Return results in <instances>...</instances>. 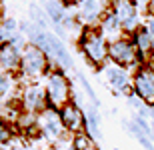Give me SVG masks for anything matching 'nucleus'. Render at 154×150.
<instances>
[{"mask_svg":"<svg viewBox=\"0 0 154 150\" xmlns=\"http://www.w3.org/2000/svg\"><path fill=\"white\" fill-rule=\"evenodd\" d=\"M50 64L52 60L44 50H40L32 42H26L20 52V68H18L16 76H20V80L36 82L38 78L50 72Z\"/></svg>","mask_w":154,"mask_h":150,"instance_id":"obj_1","label":"nucleus"},{"mask_svg":"<svg viewBox=\"0 0 154 150\" xmlns=\"http://www.w3.org/2000/svg\"><path fill=\"white\" fill-rule=\"evenodd\" d=\"M78 48L90 66L100 68L108 62V38L100 28H84L78 36Z\"/></svg>","mask_w":154,"mask_h":150,"instance_id":"obj_2","label":"nucleus"},{"mask_svg":"<svg viewBox=\"0 0 154 150\" xmlns=\"http://www.w3.org/2000/svg\"><path fill=\"white\" fill-rule=\"evenodd\" d=\"M44 90L50 108L60 110L64 104L72 100V82L62 68H52L44 76Z\"/></svg>","mask_w":154,"mask_h":150,"instance_id":"obj_3","label":"nucleus"},{"mask_svg":"<svg viewBox=\"0 0 154 150\" xmlns=\"http://www.w3.org/2000/svg\"><path fill=\"white\" fill-rule=\"evenodd\" d=\"M108 60L112 64L124 66L128 70L142 66V58H140V52H138L136 44L132 42L130 36H126V34L108 42Z\"/></svg>","mask_w":154,"mask_h":150,"instance_id":"obj_4","label":"nucleus"},{"mask_svg":"<svg viewBox=\"0 0 154 150\" xmlns=\"http://www.w3.org/2000/svg\"><path fill=\"white\" fill-rule=\"evenodd\" d=\"M112 0H80L74 6V16L82 28H98L102 18L110 12Z\"/></svg>","mask_w":154,"mask_h":150,"instance_id":"obj_5","label":"nucleus"},{"mask_svg":"<svg viewBox=\"0 0 154 150\" xmlns=\"http://www.w3.org/2000/svg\"><path fill=\"white\" fill-rule=\"evenodd\" d=\"M110 12L122 24V30H124L126 36H132L142 26V20L138 16V6H136L134 0H112Z\"/></svg>","mask_w":154,"mask_h":150,"instance_id":"obj_6","label":"nucleus"},{"mask_svg":"<svg viewBox=\"0 0 154 150\" xmlns=\"http://www.w3.org/2000/svg\"><path fill=\"white\" fill-rule=\"evenodd\" d=\"M20 106H22L24 112H32V114H40L42 110L48 108L44 84L26 82L24 88L20 90Z\"/></svg>","mask_w":154,"mask_h":150,"instance_id":"obj_7","label":"nucleus"},{"mask_svg":"<svg viewBox=\"0 0 154 150\" xmlns=\"http://www.w3.org/2000/svg\"><path fill=\"white\" fill-rule=\"evenodd\" d=\"M132 92L144 104L154 106V68L150 66H138L132 76Z\"/></svg>","mask_w":154,"mask_h":150,"instance_id":"obj_8","label":"nucleus"},{"mask_svg":"<svg viewBox=\"0 0 154 150\" xmlns=\"http://www.w3.org/2000/svg\"><path fill=\"white\" fill-rule=\"evenodd\" d=\"M38 128H40V134L50 138L52 142H60V140H64V134H68L62 124L60 112L56 108H50V106L38 114Z\"/></svg>","mask_w":154,"mask_h":150,"instance_id":"obj_9","label":"nucleus"},{"mask_svg":"<svg viewBox=\"0 0 154 150\" xmlns=\"http://www.w3.org/2000/svg\"><path fill=\"white\" fill-rule=\"evenodd\" d=\"M58 112H60L62 124H64V128H66L68 134H78V132H84L86 130L84 110L80 108V104H76L74 100H70L68 104H64Z\"/></svg>","mask_w":154,"mask_h":150,"instance_id":"obj_10","label":"nucleus"},{"mask_svg":"<svg viewBox=\"0 0 154 150\" xmlns=\"http://www.w3.org/2000/svg\"><path fill=\"white\" fill-rule=\"evenodd\" d=\"M104 68H106V80L112 86L114 94H130L132 92V76L128 72V68L112 64V62L108 66L104 64Z\"/></svg>","mask_w":154,"mask_h":150,"instance_id":"obj_11","label":"nucleus"},{"mask_svg":"<svg viewBox=\"0 0 154 150\" xmlns=\"http://www.w3.org/2000/svg\"><path fill=\"white\" fill-rule=\"evenodd\" d=\"M48 56H50L52 62L56 64V68H62V70L74 68V60L70 56L68 48L64 46L62 38H58L52 32H50V38H48Z\"/></svg>","mask_w":154,"mask_h":150,"instance_id":"obj_12","label":"nucleus"},{"mask_svg":"<svg viewBox=\"0 0 154 150\" xmlns=\"http://www.w3.org/2000/svg\"><path fill=\"white\" fill-rule=\"evenodd\" d=\"M20 52H22V48H18L16 44L2 42L0 44V72L18 74V68H20Z\"/></svg>","mask_w":154,"mask_h":150,"instance_id":"obj_13","label":"nucleus"},{"mask_svg":"<svg viewBox=\"0 0 154 150\" xmlns=\"http://www.w3.org/2000/svg\"><path fill=\"white\" fill-rule=\"evenodd\" d=\"M44 12L50 20V26H62V20L68 14V6L56 0H44Z\"/></svg>","mask_w":154,"mask_h":150,"instance_id":"obj_14","label":"nucleus"},{"mask_svg":"<svg viewBox=\"0 0 154 150\" xmlns=\"http://www.w3.org/2000/svg\"><path fill=\"white\" fill-rule=\"evenodd\" d=\"M130 38H132V42L136 44V48H138V52H140V58H142V60L148 56L150 52H154V36H150L142 26H140Z\"/></svg>","mask_w":154,"mask_h":150,"instance_id":"obj_15","label":"nucleus"},{"mask_svg":"<svg viewBox=\"0 0 154 150\" xmlns=\"http://www.w3.org/2000/svg\"><path fill=\"white\" fill-rule=\"evenodd\" d=\"M98 28L102 30V34L110 40H114V38H120V36H124V30H122V24L116 20V16L112 14V12H108L106 16L102 18V22H100V26Z\"/></svg>","mask_w":154,"mask_h":150,"instance_id":"obj_16","label":"nucleus"},{"mask_svg":"<svg viewBox=\"0 0 154 150\" xmlns=\"http://www.w3.org/2000/svg\"><path fill=\"white\" fill-rule=\"evenodd\" d=\"M122 126H124V130H128V134H130V136H134V138L138 140V144L142 146L144 150H154L152 138H150L146 132H142V130H140V128H138L132 120H122Z\"/></svg>","mask_w":154,"mask_h":150,"instance_id":"obj_17","label":"nucleus"},{"mask_svg":"<svg viewBox=\"0 0 154 150\" xmlns=\"http://www.w3.org/2000/svg\"><path fill=\"white\" fill-rule=\"evenodd\" d=\"M86 116V132L90 134L92 138L100 134V114H98V108L96 106H88L84 112Z\"/></svg>","mask_w":154,"mask_h":150,"instance_id":"obj_18","label":"nucleus"},{"mask_svg":"<svg viewBox=\"0 0 154 150\" xmlns=\"http://www.w3.org/2000/svg\"><path fill=\"white\" fill-rule=\"evenodd\" d=\"M16 86H18V76L16 74L0 72V100L10 98V94L16 90Z\"/></svg>","mask_w":154,"mask_h":150,"instance_id":"obj_19","label":"nucleus"},{"mask_svg":"<svg viewBox=\"0 0 154 150\" xmlns=\"http://www.w3.org/2000/svg\"><path fill=\"white\" fill-rule=\"evenodd\" d=\"M28 14H30V22H34L36 26H40V28L48 30L46 26L50 24V20H48V16H46L44 8H40L36 2H32V4L28 6Z\"/></svg>","mask_w":154,"mask_h":150,"instance_id":"obj_20","label":"nucleus"},{"mask_svg":"<svg viewBox=\"0 0 154 150\" xmlns=\"http://www.w3.org/2000/svg\"><path fill=\"white\" fill-rule=\"evenodd\" d=\"M70 146H72V150H88V148H92V146H94V138H92L90 134L84 130V132L72 134Z\"/></svg>","mask_w":154,"mask_h":150,"instance_id":"obj_21","label":"nucleus"},{"mask_svg":"<svg viewBox=\"0 0 154 150\" xmlns=\"http://www.w3.org/2000/svg\"><path fill=\"white\" fill-rule=\"evenodd\" d=\"M14 134H16V128L12 126V122L0 116V146L10 144L14 140Z\"/></svg>","mask_w":154,"mask_h":150,"instance_id":"obj_22","label":"nucleus"},{"mask_svg":"<svg viewBox=\"0 0 154 150\" xmlns=\"http://www.w3.org/2000/svg\"><path fill=\"white\" fill-rule=\"evenodd\" d=\"M78 80H80V86H82V92L88 96V100H90V106H96L98 108V96L94 94V90H92V86H90V82L86 80L82 74H78Z\"/></svg>","mask_w":154,"mask_h":150,"instance_id":"obj_23","label":"nucleus"},{"mask_svg":"<svg viewBox=\"0 0 154 150\" xmlns=\"http://www.w3.org/2000/svg\"><path fill=\"white\" fill-rule=\"evenodd\" d=\"M142 28L146 30L150 36H154V12H148V14L142 18Z\"/></svg>","mask_w":154,"mask_h":150,"instance_id":"obj_24","label":"nucleus"},{"mask_svg":"<svg viewBox=\"0 0 154 150\" xmlns=\"http://www.w3.org/2000/svg\"><path fill=\"white\" fill-rule=\"evenodd\" d=\"M136 2L138 8H146V6H150V0H134Z\"/></svg>","mask_w":154,"mask_h":150,"instance_id":"obj_25","label":"nucleus"},{"mask_svg":"<svg viewBox=\"0 0 154 150\" xmlns=\"http://www.w3.org/2000/svg\"><path fill=\"white\" fill-rule=\"evenodd\" d=\"M60 2H62L64 6H70V8H72V6H76L80 2V0H60Z\"/></svg>","mask_w":154,"mask_h":150,"instance_id":"obj_26","label":"nucleus"},{"mask_svg":"<svg viewBox=\"0 0 154 150\" xmlns=\"http://www.w3.org/2000/svg\"><path fill=\"white\" fill-rule=\"evenodd\" d=\"M148 120H150V124L154 126V106H150V112H148Z\"/></svg>","mask_w":154,"mask_h":150,"instance_id":"obj_27","label":"nucleus"},{"mask_svg":"<svg viewBox=\"0 0 154 150\" xmlns=\"http://www.w3.org/2000/svg\"><path fill=\"white\" fill-rule=\"evenodd\" d=\"M150 12H154V0H150Z\"/></svg>","mask_w":154,"mask_h":150,"instance_id":"obj_28","label":"nucleus"},{"mask_svg":"<svg viewBox=\"0 0 154 150\" xmlns=\"http://www.w3.org/2000/svg\"><path fill=\"white\" fill-rule=\"evenodd\" d=\"M88 150H98V148H96V146H92V148H88Z\"/></svg>","mask_w":154,"mask_h":150,"instance_id":"obj_29","label":"nucleus"},{"mask_svg":"<svg viewBox=\"0 0 154 150\" xmlns=\"http://www.w3.org/2000/svg\"><path fill=\"white\" fill-rule=\"evenodd\" d=\"M152 136H154V126H152Z\"/></svg>","mask_w":154,"mask_h":150,"instance_id":"obj_30","label":"nucleus"}]
</instances>
